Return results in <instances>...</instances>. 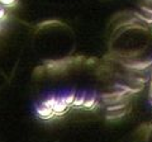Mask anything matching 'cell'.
Listing matches in <instances>:
<instances>
[{
	"label": "cell",
	"mask_w": 152,
	"mask_h": 142,
	"mask_svg": "<svg viewBox=\"0 0 152 142\" xmlns=\"http://www.w3.org/2000/svg\"><path fill=\"white\" fill-rule=\"evenodd\" d=\"M136 72L115 60L71 57L50 62L36 71V112L45 119L71 109H103L119 117L127 112L131 95L145 85V78Z\"/></svg>",
	"instance_id": "1"
},
{
	"label": "cell",
	"mask_w": 152,
	"mask_h": 142,
	"mask_svg": "<svg viewBox=\"0 0 152 142\" xmlns=\"http://www.w3.org/2000/svg\"><path fill=\"white\" fill-rule=\"evenodd\" d=\"M134 142H152V124L142 126L138 130Z\"/></svg>",
	"instance_id": "2"
}]
</instances>
